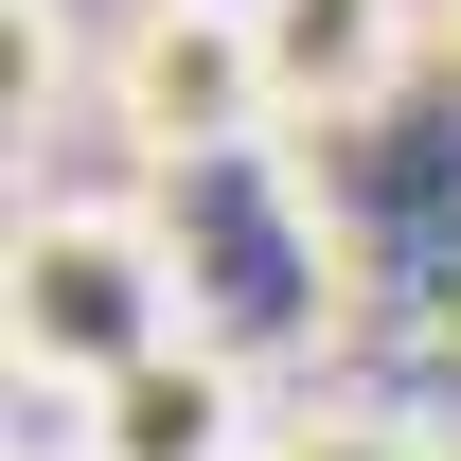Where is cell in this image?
Instances as JSON below:
<instances>
[{"label":"cell","mask_w":461,"mask_h":461,"mask_svg":"<svg viewBox=\"0 0 461 461\" xmlns=\"http://www.w3.org/2000/svg\"><path fill=\"white\" fill-rule=\"evenodd\" d=\"M0 71H18V142H36V107H54V71H71L54 0H18V18H0Z\"/></svg>","instance_id":"8992f818"},{"label":"cell","mask_w":461,"mask_h":461,"mask_svg":"<svg viewBox=\"0 0 461 461\" xmlns=\"http://www.w3.org/2000/svg\"><path fill=\"white\" fill-rule=\"evenodd\" d=\"M249 36H267L285 142H355V124L426 71V0H249Z\"/></svg>","instance_id":"277c9868"},{"label":"cell","mask_w":461,"mask_h":461,"mask_svg":"<svg viewBox=\"0 0 461 461\" xmlns=\"http://www.w3.org/2000/svg\"><path fill=\"white\" fill-rule=\"evenodd\" d=\"M0 320H18V391H107V373H142V355H177L195 338L177 213H142V195H36Z\"/></svg>","instance_id":"6da1fadb"},{"label":"cell","mask_w":461,"mask_h":461,"mask_svg":"<svg viewBox=\"0 0 461 461\" xmlns=\"http://www.w3.org/2000/svg\"><path fill=\"white\" fill-rule=\"evenodd\" d=\"M267 461H444V444L391 408H267Z\"/></svg>","instance_id":"5b68a950"},{"label":"cell","mask_w":461,"mask_h":461,"mask_svg":"<svg viewBox=\"0 0 461 461\" xmlns=\"http://www.w3.org/2000/svg\"><path fill=\"white\" fill-rule=\"evenodd\" d=\"M54 426H71V461H267V391L230 338H177L107 391H54Z\"/></svg>","instance_id":"3957f363"},{"label":"cell","mask_w":461,"mask_h":461,"mask_svg":"<svg viewBox=\"0 0 461 461\" xmlns=\"http://www.w3.org/2000/svg\"><path fill=\"white\" fill-rule=\"evenodd\" d=\"M107 124H124L160 177L267 160L285 107H267V36H249V0H124V36H107Z\"/></svg>","instance_id":"7a4b0ae2"},{"label":"cell","mask_w":461,"mask_h":461,"mask_svg":"<svg viewBox=\"0 0 461 461\" xmlns=\"http://www.w3.org/2000/svg\"><path fill=\"white\" fill-rule=\"evenodd\" d=\"M444 18H461V0H444Z\"/></svg>","instance_id":"52a82bcc"}]
</instances>
